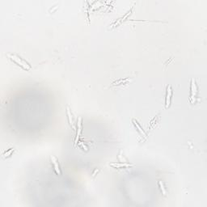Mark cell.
Segmentation results:
<instances>
[{
	"mask_svg": "<svg viewBox=\"0 0 207 207\" xmlns=\"http://www.w3.org/2000/svg\"><path fill=\"white\" fill-rule=\"evenodd\" d=\"M8 57H9V58H11L12 61H14L15 63H16V64L19 65L20 66H22L24 70H30V69H31L30 66H29V65H28L27 63H26V61H24V60H22V59L20 58H19V57H18L17 55L9 54V55H8Z\"/></svg>",
	"mask_w": 207,
	"mask_h": 207,
	"instance_id": "6da1fadb",
	"label": "cell"
},
{
	"mask_svg": "<svg viewBox=\"0 0 207 207\" xmlns=\"http://www.w3.org/2000/svg\"><path fill=\"white\" fill-rule=\"evenodd\" d=\"M50 159H51V163H52V164H53L56 174L58 175H61V171L59 163H58V159H57V158L55 156H54V155H51Z\"/></svg>",
	"mask_w": 207,
	"mask_h": 207,
	"instance_id": "7a4b0ae2",
	"label": "cell"
},
{
	"mask_svg": "<svg viewBox=\"0 0 207 207\" xmlns=\"http://www.w3.org/2000/svg\"><path fill=\"white\" fill-rule=\"evenodd\" d=\"M172 87L170 85L167 87V94H166V105H165V108H168L170 106L171 104V98H172Z\"/></svg>",
	"mask_w": 207,
	"mask_h": 207,
	"instance_id": "3957f363",
	"label": "cell"
},
{
	"mask_svg": "<svg viewBox=\"0 0 207 207\" xmlns=\"http://www.w3.org/2000/svg\"><path fill=\"white\" fill-rule=\"evenodd\" d=\"M77 133H76V138H75V145L77 144L78 142V139L80 137V134L82 132V118L79 117V121H77Z\"/></svg>",
	"mask_w": 207,
	"mask_h": 207,
	"instance_id": "277c9868",
	"label": "cell"
},
{
	"mask_svg": "<svg viewBox=\"0 0 207 207\" xmlns=\"http://www.w3.org/2000/svg\"><path fill=\"white\" fill-rule=\"evenodd\" d=\"M66 114H67V117H68V121H69V124L70 127L72 128L75 130V126H74V123H73V119H72V114L70 112V110L69 108H66Z\"/></svg>",
	"mask_w": 207,
	"mask_h": 207,
	"instance_id": "5b68a950",
	"label": "cell"
},
{
	"mask_svg": "<svg viewBox=\"0 0 207 207\" xmlns=\"http://www.w3.org/2000/svg\"><path fill=\"white\" fill-rule=\"evenodd\" d=\"M196 90H198V89H196V84H195V81H194V79H192V80H191V98L196 95Z\"/></svg>",
	"mask_w": 207,
	"mask_h": 207,
	"instance_id": "8992f818",
	"label": "cell"
},
{
	"mask_svg": "<svg viewBox=\"0 0 207 207\" xmlns=\"http://www.w3.org/2000/svg\"><path fill=\"white\" fill-rule=\"evenodd\" d=\"M112 167H115V168H121V167H130L132 166L131 164L129 163H111L110 164Z\"/></svg>",
	"mask_w": 207,
	"mask_h": 207,
	"instance_id": "52a82bcc",
	"label": "cell"
},
{
	"mask_svg": "<svg viewBox=\"0 0 207 207\" xmlns=\"http://www.w3.org/2000/svg\"><path fill=\"white\" fill-rule=\"evenodd\" d=\"M159 189H160V190H161L162 193L165 196L167 194V192H166V189H165V188H164V184L162 181H159Z\"/></svg>",
	"mask_w": 207,
	"mask_h": 207,
	"instance_id": "ba28073f",
	"label": "cell"
},
{
	"mask_svg": "<svg viewBox=\"0 0 207 207\" xmlns=\"http://www.w3.org/2000/svg\"><path fill=\"white\" fill-rule=\"evenodd\" d=\"M133 122L134 123V125H135V126H137V127H138V130H139V131H140V132H141V133H142V134H143V135H144V136H146V133H144V131H143V129H142V128L140 127V126H139V125H138V122H137V121H134V120L133 121Z\"/></svg>",
	"mask_w": 207,
	"mask_h": 207,
	"instance_id": "9c48e42d",
	"label": "cell"
},
{
	"mask_svg": "<svg viewBox=\"0 0 207 207\" xmlns=\"http://www.w3.org/2000/svg\"><path fill=\"white\" fill-rule=\"evenodd\" d=\"M13 151H14V148H11V149H10L7 152H6L5 154H3V155H4L5 157H7V156H9V155L11 154H12Z\"/></svg>",
	"mask_w": 207,
	"mask_h": 207,
	"instance_id": "30bf717a",
	"label": "cell"
},
{
	"mask_svg": "<svg viewBox=\"0 0 207 207\" xmlns=\"http://www.w3.org/2000/svg\"><path fill=\"white\" fill-rule=\"evenodd\" d=\"M129 80V79H125V80H122V79H121V80H119V81H117V82H114V85H119L121 84V82H127Z\"/></svg>",
	"mask_w": 207,
	"mask_h": 207,
	"instance_id": "8fae6325",
	"label": "cell"
}]
</instances>
